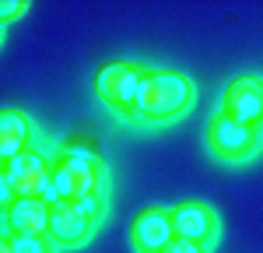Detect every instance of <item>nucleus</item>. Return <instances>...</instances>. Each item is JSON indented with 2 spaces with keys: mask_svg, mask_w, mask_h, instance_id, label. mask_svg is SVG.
Listing matches in <instances>:
<instances>
[{
  "mask_svg": "<svg viewBox=\"0 0 263 253\" xmlns=\"http://www.w3.org/2000/svg\"><path fill=\"white\" fill-rule=\"evenodd\" d=\"M172 239H176V232H172L168 208L151 204V208L134 214V222H130V243H134L137 253H162Z\"/></svg>",
  "mask_w": 263,
  "mask_h": 253,
  "instance_id": "7",
  "label": "nucleus"
},
{
  "mask_svg": "<svg viewBox=\"0 0 263 253\" xmlns=\"http://www.w3.org/2000/svg\"><path fill=\"white\" fill-rule=\"evenodd\" d=\"M21 14H28V4L25 0H0V25L21 18Z\"/></svg>",
  "mask_w": 263,
  "mask_h": 253,
  "instance_id": "14",
  "label": "nucleus"
},
{
  "mask_svg": "<svg viewBox=\"0 0 263 253\" xmlns=\"http://www.w3.org/2000/svg\"><path fill=\"white\" fill-rule=\"evenodd\" d=\"M91 225L95 218L84 214L78 204H67V201H57L49 204V239L60 243V246H78L91 236Z\"/></svg>",
  "mask_w": 263,
  "mask_h": 253,
  "instance_id": "9",
  "label": "nucleus"
},
{
  "mask_svg": "<svg viewBox=\"0 0 263 253\" xmlns=\"http://www.w3.org/2000/svg\"><path fill=\"white\" fill-rule=\"evenodd\" d=\"M162 253H203L200 243H190V239H172Z\"/></svg>",
  "mask_w": 263,
  "mask_h": 253,
  "instance_id": "15",
  "label": "nucleus"
},
{
  "mask_svg": "<svg viewBox=\"0 0 263 253\" xmlns=\"http://www.w3.org/2000/svg\"><path fill=\"white\" fill-rule=\"evenodd\" d=\"M14 201H18V190H14V183L7 179V172H4V166H0V214H7Z\"/></svg>",
  "mask_w": 263,
  "mask_h": 253,
  "instance_id": "13",
  "label": "nucleus"
},
{
  "mask_svg": "<svg viewBox=\"0 0 263 253\" xmlns=\"http://www.w3.org/2000/svg\"><path fill=\"white\" fill-rule=\"evenodd\" d=\"M11 236H49V201L42 197H18L4 214Z\"/></svg>",
  "mask_w": 263,
  "mask_h": 253,
  "instance_id": "10",
  "label": "nucleus"
},
{
  "mask_svg": "<svg viewBox=\"0 0 263 253\" xmlns=\"http://www.w3.org/2000/svg\"><path fill=\"white\" fill-rule=\"evenodd\" d=\"M102 190H105V169L95 151L81 144H67L49 162V204L57 201L78 204L88 197H102Z\"/></svg>",
  "mask_w": 263,
  "mask_h": 253,
  "instance_id": "1",
  "label": "nucleus"
},
{
  "mask_svg": "<svg viewBox=\"0 0 263 253\" xmlns=\"http://www.w3.org/2000/svg\"><path fill=\"white\" fill-rule=\"evenodd\" d=\"M11 250L14 253H49L46 236H11Z\"/></svg>",
  "mask_w": 263,
  "mask_h": 253,
  "instance_id": "12",
  "label": "nucleus"
},
{
  "mask_svg": "<svg viewBox=\"0 0 263 253\" xmlns=\"http://www.w3.org/2000/svg\"><path fill=\"white\" fill-rule=\"evenodd\" d=\"M218 113H224V116H232L246 127H263V81L256 74L232 78L221 92V109Z\"/></svg>",
  "mask_w": 263,
  "mask_h": 253,
  "instance_id": "5",
  "label": "nucleus"
},
{
  "mask_svg": "<svg viewBox=\"0 0 263 253\" xmlns=\"http://www.w3.org/2000/svg\"><path fill=\"white\" fill-rule=\"evenodd\" d=\"M32 148V120L18 109H0V166Z\"/></svg>",
  "mask_w": 263,
  "mask_h": 253,
  "instance_id": "11",
  "label": "nucleus"
},
{
  "mask_svg": "<svg viewBox=\"0 0 263 253\" xmlns=\"http://www.w3.org/2000/svg\"><path fill=\"white\" fill-rule=\"evenodd\" d=\"M0 35H4V25H0Z\"/></svg>",
  "mask_w": 263,
  "mask_h": 253,
  "instance_id": "17",
  "label": "nucleus"
},
{
  "mask_svg": "<svg viewBox=\"0 0 263 253\" xmlns=\"http://www.w3.org/2000/svg\"><path fill=\"white\" fill-rule=\"evenodd\" d=\"M0 253H14L11 250V236H4V232H0Z\"/></svg>",
  "mask_w": 263,
  "mask_h": 253,
  "instance_id": "16",
  "label": "nucleus"
},
{
  "mask_svg": "<svg viewBox=\"0 0 263 253\" xmlns=\"http://www.w3.org/2000/svg\"><path fill=\"white\" fill-rule=\"evenodd\" d=\"M193 95H197L193 81L179 70H144L134 102V120H151V123L176 120L193 105Z\"/></svg>",
  "mask_w": 263,
  "mask_h": 253,
  "instance_id": "2",
  "label": "nucleus"
},
{
  "mask_svg": "<svg viewBox=\"0 0 263 253\" xmlns=\"http://www.w3.org/2000/svg\"><path fill=\"white\" fill-rule=\"evenodd\" d=\"M4 172L14 183L18 197H42V201H49V162L35 148L14 155L11 162H4Z\"/></svg>",
  "mask_w": 263,
  "mask_h": 253,
  "instance_id": "6",
  "label": "nucleus"
},
{
  "mask_svg": "<svg viewBox=\"0 0 263 253\" xmlns=\"http://www.w3.org/2000/svg\"><path fill=\"white\" fill-rule=\"evenodd\" d=\"M144 67L130 60H109L95 70V92L105 105H112L123 116H134V102H137V88H141Z\"/></svg>",
  "mask_w": 263,
  "mask_h": 253,
  "instance_id": "3",
  "label": "nucleus"
},
{
  "mask_svg": "<svg viewBox=\"0 0 263 253\" xmlns=\"http://www.w3.org/2000/svg\"><path fill=\"white\" fill-rule=\"evenodd\" d=\"M207 148L211 155H218L224 162H239V158H249L256 144H260V127H246L224 113H214L207 120Z\"/></svg>",
  "mask_w": 263,
  "mask_h": 253,
  "instance_id": "4",
  "label": "nucleus"
},
{
  "mask_svg": "<svg viewBox=\"0 0 263 253\" xmlns=\"http://www.w3.org/2000/svg\"><path fill=\"white\" fill-rule=\"evenodd\" d=\"M172 214V232L176 239H190V243H207L218 236V211L203 201H179L176 208H168Z\"/></svg>",
  "mask_w": 263,
  "mask_h": 253,
  "instance_id": "8",
  "label": "nucleus"
}]
</instances>
